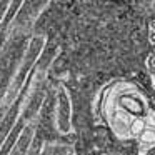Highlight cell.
Segmentation results:
<instances>
[{"label":"cell","instance_id":"obj_1","mask_svg":"<svg viewBox=\"0 0 155 155\" xmlns=\"http://www.w3.org/2000/svg\"><path fill=\"white\" fill-rule=\"evenodd\" d=\"M44 47H45V38L37 35V37H32L27 44V48L24 50V55H22V60H20V65H18V72L15 75L14 82H12V87L8 90V98H15L20 92L22 85L25 84L28 74L32 72V68L35 67L40 54L44 52Z\"/></svg>","mask_w":155,"mask_h":155},{"label":"cell","instance_id":"obj_2","mask_svg":"<svg viewBox=\"0 0 155 155\" xmlns=\"http://www.w3.org/2000/svg\"><path fill=\"white\" fill-rule=\"evenodd\" d=\"M47 4L48 0H24L17 15L12 20L10 27L17 28V30H27L37 20V17L42 14V10L45 8Z\"/></svg>","mask_w":155,"mask_h":155},{"label":"cell","instance_id":"obj_3","mask_svg":"<svg viewBox=\"0 0 155 155\" xmlns=\"http://www.w3.org/2000/svg\"><path fill=\"white\" fill-rule=\"evenodd\" d=\"M55 125L60 134H68L72 128V104L65 87L57 90V110H55Z\"/></svg>","mask_w":155,"mask_h":155},{"label":"cell","instance_id":"obj_4","mask_svg":"<svg viewBox=\"0 0 155 155\" xmlns=\"http://www.w3.org/2000/svg\"><path fill=\"white\" fill-rule=\"evenodd\" d=\"M34 135H35V125L32 124V122L30 124H25L24 130L20 132L14 148H12L10 155H28V148H30V145H32Z\"/></svg>","mask_w":155,"mask_h":155},{"label":"cell","instance_id":"obj_5","mask_svg":"<svg viewBox=\"0 0 155 155\" xmlns=\"http://www.w3.org/2000/svg\"><path fill=\"white\" fill-rule=\"evenodd\" d=\"M25 124H27V122H25L22 117L17 118V122H15L14 128L10 130V134L7 135L5 142L2 143V147H0V155H10L12 148H14V145H15V142H17V138H18V135H20V132L24 130Z\"/></svg>","mask_w":155,"mask_h":155},{"label":"cell","instance_id":"obj_6","mask_svg":"<svg viewBox=\"0 0 155 155\" xmlns=\"http://www.w3.org/2000/svg\"><path fill=\"white\" fill-rule=\"evenodd\" d=\"M145 67H147V70H148L150 75H155V52H152V54L147 57V60H145Z\"/></svg>","mask_w":155,"mask_h":155},{"label":"cell","instance_id":"obj_7","mask_svg":"<svg viewBox=\"0 0 155 155\" xmlns=\"http://www.w3.org/2000/svg\"><path fill=\"white\" fill-rule=\"evenodd\" d=\"M10 2L12 0H0V24H2V20H4L8 7H10Z\"/></svg>","mask_w":155,"mask_h":155},{"label":"cell","instance_id":"obj_8","mask_svg":"<svg viewBox=\"0 0 155 155\" xmlns=\"http://www.w3.org/2000/svg\"><path fill=\"white\" fill-rule=\"evenodd\" d=\"M8 30H10V28H4V27H0V52H2V48H4V45H5V40H7Z\"/></svg>","mask_w":155,"mask_h":155},{"label":"cell","instance_id":"obj_9","mask_svg":"<svg viewBox=\"0 0 155 155\" xmlns=\"http://www.w3.org/2000/svg\"><path fill=\"white\" fill-rule=\"evenodd\" d=\"M5 112H7V104H5V105H0V122H2V118H4Z\"/></svg>","mask_w":155,"mask_h":155},{"label":"cell","instance_id":"obj_10","mask_svg":"<svg viewBox=\"0 0 155 155\" xmlns=\"http://www.w3.org/2000/svg\"><path fill=\"white\" fill-rule=\"evenodd\" d=\"M140 155H155V145H153V147H150L148 150H145L143 153H140Z\"/></svg>","mask_w":155,"mask_h":155},{"label":"cell","instance_id":"obj_11","mask_svg":"<svg viewBox=\"0 0 155 155\" xmlns=\"http://www.w3.org/2000/svg\"><path fill=\"white\" fill-rule=\"evenodd\" d=\"M150 28H152V32H155V20L150 24Z\"/></svg>","mask_w":155,"mask_h":155},{"label":"cell","instance_id":"obj_12","mask_svg":"<svg viewBox=\"0 0 155 155\" xmlns=\"http://www.w3.org/2000/svg\"><path fill=\"white\" fill-rule=\"evenodd\" d=\"M152 77H153V84H155V75H152Z\"/></svg>","mask_w":155,"mask_h":155}]
</instances>
